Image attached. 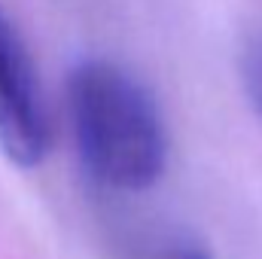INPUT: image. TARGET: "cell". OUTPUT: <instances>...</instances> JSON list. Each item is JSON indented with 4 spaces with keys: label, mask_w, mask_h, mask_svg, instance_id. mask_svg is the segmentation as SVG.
I'll use <instances>...</instances> for the list:
<instances>
[{
    "label": "cell",
    "mask_w": 262,
    "mask_h": 259,
    "mask_svg": "<svg viewBox=\"0 0 262 259\" xmlns=\"http://www.w3.org/2000/svg\"><path fill=\"white\" fill-rule=\"evenodd\" d=\"M67 113L85 168L107 189L146 192L165 177L171 140L162 107L122 64L76 61L67 73Z\"/></svg>",
    "instance_id": "6da1fadb"
},
{
    "label": "cell",
    "mask_w": 262,
    "mask_h": 259,
    "mask_svg": "<svg viewBox=\"0 0 262 259\" xmlns=\"http://www.w3.org/2000/svg\"><path fill=\"white\" fill-rule=\"evenodd\" d=\"M0 149L18 168H40L52 149L46 95L12 18L0 9Z\"/></svg>",
    "instance_id": "7a4b0ae2"
},
{
    "label": "cell",
    "mask_w": 262,
    "mask_h": 259,
    "mask_svg": "<svg viewBox=\"0 0 262 259\" xmlns=\"http://www.w3.org/2000/svg\"><path fill=\"white\" fill-rule=\"evenodd\" d=\"M238 70H241V85L247 101L256 107L262 116V34H250L241 46V58H238Z\"/></svg>",
    "instance_id": "3957f363"
},
{
    "label": "cell",
    "mask_w": 262,
    "mask_h": 259,
    "mask_svg": "<svg viewBox=\"0 0 262 259\" xmlns=\"http://www.w3.org/2000/svg\"><path fill=\"white\" fill-rule=\"evenodd\" d=\"M174 259H207L201 250H183V253H177Z\"/></svg>",
    "instance_id": "277c9868"
}]
</instances>
